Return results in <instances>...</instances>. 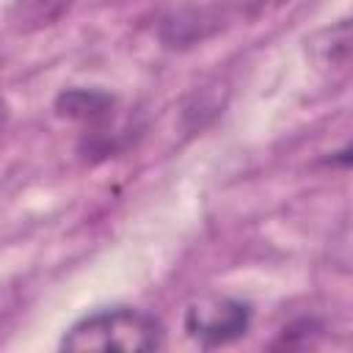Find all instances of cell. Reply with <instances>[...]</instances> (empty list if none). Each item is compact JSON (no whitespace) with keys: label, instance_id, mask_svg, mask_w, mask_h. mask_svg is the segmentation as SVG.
Masks as SVG:
<instances>
[{"label":"cell","instance_id":"obj_2","mask_svg":"<svg viewBox=\"0 0 353 353\" xmlns=\"http://www.w3.org/2000/svg\"><path fill=\"white\" fill-rule=\"evenodd\" d=\"M251 303L226 295H210L188 306L185 331L201 347H221L245 336L251 328Z\"/></svg>","mask_w":353,"mask_h":353},{"label":"cell","instance_id":"obj_5","mask_svg":"<svg viewBox=\"0 0 353 353\" xmlns=\"http://www.w3.org/2000/svg\"><path fill=\"white\" fill-rule=\"evenodd\" d=\"M69 8L72 0H17L11 8V22L22 33H33L55 25Z\"/></svg>","mask_w":353,"mask_h":353},{"label":"cell","instance_id":"obj_3","mask_svg":"<svg viewBox=\"0 0 353 353\" xmlns=\"http://www.w3.org/2000/svg\"><path fill=\"white\" fill-rule=\"evenodd\" d=\"M116 97L102 88H63L55 97V113L85 127H105L113 119Z\"/></svg>","mask_w":353,"mask_h":353},{"label":"cell","instance_id":"obj_6","mask_svg":"<svg viewBox=\"0 0 353 353\" xmlns=\"http://www.w3.org/2000/svg\"><path fill=\"white\" fill-rule=\"evenodd\" d=\"M317 331H323L320 320H314V317H298V320H292L290 325H284V328H281V336H279L276 347H295V345H306Z\"/></svg>","mask_w":353,"mask_h":353},{"label":"cell","instance_id":"obj_8","mask_svg":"<svg viewBox=\"0 0 353 353\" xmlns=\"http://www.w3.org/2000/svg\"><path fill=\"white\" fill-rule=\"evenodd\" d=\"M6 116H8V110H6V102L0 99V127H3V121H6Z\"/></svg>","mask_w":353,"mask_h":353},{"label":"cell","instance_id":"obj_7","mask_svg":"<svg viewBox=\"0 0 353 353\" xmlns=\"http://www.w3.org/2000/svg\"><path fill=\"white\" fill-rule=\"evenodd\" d=\"M284 3H290V0H234V8H237V14H243L248 19H256V17L273 11Z\"/></svg>","mask_w":353,"mask_h":353},{"label":"cell","instance_id":"obj_4","mask_svg":"<svg viewBox=\"0 0 353 353\" xmlns=\"http://www.w3.org/2000/svg\"><path fill=\"white\" fill-rule=\"evenodd\" d=\"M221 28L215 8H182L160 19V41L165 47H190Z\"/></svg>","mask_w":353,"mask_h":353},{"label":"cell","instance_id":"obj_1","mask_svg":"<svg viewBox=\"0 0 353 353\" xmlns=\"http://www.w3.org/2000/svg\"><path fill=\"white\" fill-rule=\"evenodd\" d=\"M165 345V328L160 317L132 306L97 309L80 317L63 336L61 350H124L149 353Z\"/></svg>","mask_w":353,"mask_h":353}]
</instances>
